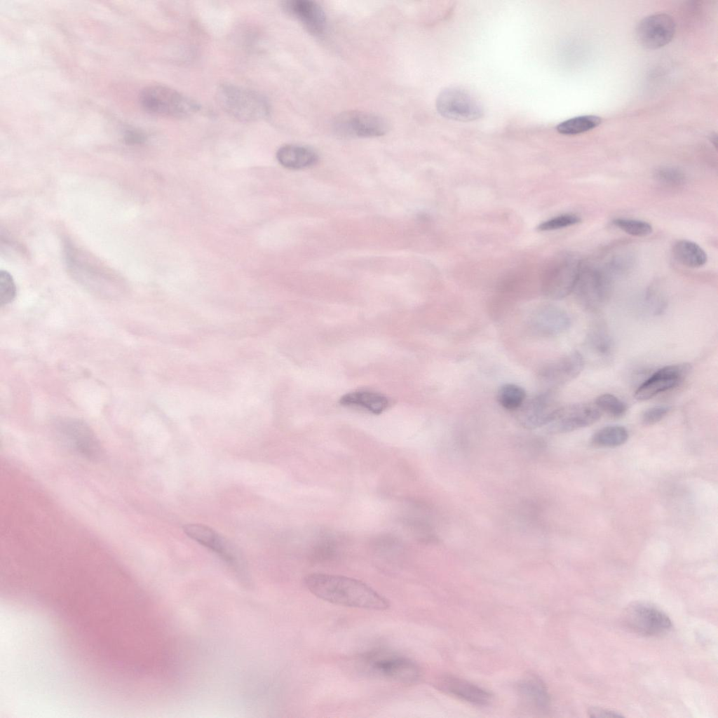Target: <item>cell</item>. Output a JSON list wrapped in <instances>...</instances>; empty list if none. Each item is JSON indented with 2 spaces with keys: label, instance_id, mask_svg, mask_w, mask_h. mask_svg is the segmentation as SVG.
<instances>
[{
  "label": "cell",
  "instance_id": "cell-1",
  "mask_svg": "<svg viewBox=\"0 0 718 718\" xmlns=\"http://www.w3.org/2000/svg\"><path fill=\"white\" fill-rule=\"evenodd\" d=\"M306 588L324 601L344 607L384 611L388 600L363 581L344 576L313 573L304 577Z\"/></svg>",
  "mask_w": 718,
  "mask_h": 718
},
{
  "label": "cell",
  "instance_id": "cell-2",
  "mask_svg": "<svg viewBox=\"0 0 718 718\" xmlns=\"http://www.w3.org/2000/svg\"><path fill=\"white\" fill-rule=\"evenodd\" d=\"M216 98L225 112L241 121H260L268 117L271 111L270 104L263 95L234 84L221 85Z\"/></svg>",
  "mask_w": 718,
  "mask_h": 718
},
{
  "label": "cell",
  "instance_id": "cell-3",
  "mask_svg": "<svg viewBox=\"0 0 718 718\" xmlns=\"http://www.w3.org/2000/svg\"><path fill=\"white\" fill-rule=\"evenodd\" d=\"M581 260L574 253L562 251L553 255L544 266L541 289L550 299H562L573 292Z\"/></svg>",
  "mask_w": 718,
  "mask_h": 718
},
{
  "label": "cell",
  "instance_id": "cell-4",
  "mask_svg": "<svg viewBox=\"0 0 718 718\" xmlns=\"http://www.w3.org/2000/svg\"><path fill=\"white\" fill-rule=\"evenodd\" d=\"M614 275L607 263L596 266L581 262L573 290L579 303L591 311L602 307L609 298Z\"/></svg>",
  "mask_w": 718,
  "mask_h": 718
},
{
  "label": "cell",
  "instance_id": "cell-5",
  "mask_svg": "<svg viewBox=\"0 0 718 718\" xmlns=\"http://www.w3.org/2000/svg\"><path fill=\"white\" fill-rule=\"evenodd\" d=\"M140 102L146 111L168 117H187L200 109L199 104L190 97L162 85L144 88L140 94Z\"/></svg>",
  "mask_w": 718,
  "mask_h": 718
},
{
  "label": "cell",
  "instance_id": "cell-6",
  "mask_svg": "<svg viewBox=\"0 0 718 718\" xmlns=\"http://www.w3.org/2000/svg\"><path fill=\"white\" fill-rule=\"evenodd\" d=\"M335 134L344 138L374 137L384 135L388 129L381 116L361 111H348L337 115L332 122Z\"/></svg>",
  "mask_w": 718,
  "mask_h": 718
},
{
  "label": "cell",
  "instance_id": "cell-7",
  "mask_svg": "<svg viewBox=\"0 0 718 718\" xmlns=\"http://www.w3.org/2000/svg\"><path fill=\"white\" fill-rule=\"evenodd\" d=\"M365 663L371 672L398 683L413 684L421 677L419 665L404 656L381 652L372 653L366 656Z\"/></svg>",
  "mask_w": 718,
  "mask_h": 718
},
{
  "label": "cell",
  "instance_id": "cell-8",
  "mask_svg": "<svg viewBox=\"0 0 718 718\" xmlns=\"http://www.w3.org/2000/svg\"><path fill=\"white\" fill-rule=\"evenodd\" d=\"M623 618L629 629L644 636L661 635L672 627L670 618L663 611L646 602L629 605Z\"/></svg>",
  "mask_w": 718,
  "mask_h": 718
},
{
  "label": "cell",
  "instance_id": "cell-9",
  "mask_svg": "<svg viewBox=\"0 0 718 718\" xmlns=\"http://www.w3.org/2000/svg\"><path fill=\"white\" fill-rule=\"evenodd\" d=\"M66 262L74 277L90 291L102 297H113L118 289L114 280L94 267L71 245H67Z\"/></svg>",
  "mask_w": 718,
  "mask_h": 718
},
{
  "label": "cell",
  "instance_id": "cell-10",
  "mask_svg": "<svg viewBox=\"0 0 718 718\" xmlns=\"http://www.w3.org/2000/svg\"><path fill=\"white\" fill-rule=\"evenodd\" d=\"M436 108L442 116L460 121L477 119L483 111L480 102L471 93L458 87L442 90L436 100Z\"/></svg>",
  "mask_w": 718,
  "mask_h": 718
},
{
  "label": "cell",
  "instance_id": "cell-11",
  "mask_svg": "<svg viewBox=\"0 0 718 718\" xmlns=\"http://www.w3.org/2000/svg\"><path fill=\"white\" fill-rule=\"evenodd\" d=\"M57 429L67 445L81 456L92 461L102 456V449L98 439L83 421L62 419L57 423Z\"/></svg>",
  "mask_w": 718,
  "mask_h": 718
},
{
  "label": "cell",
  "instance_id": "cell-12",
  "mask_svg": "<svg viewBox=\"0 0 718 718\" xmlns=\"http://www.w3.org/2000/svg\"><path fill=\"white\" fill-rule=\"evenodd\" d=\"M584 367L583 355L576 351L547 363L538 370V378L548 390L562 386L577 377Z\"/></svg>",
  "mask_w": 718,
  "mask_h": 718
},
{
  "label": "cell",
  "instance_id": "cell-13",
  "mask_svg": "<svg viewBox=\"0 0 718 718\" xmlns=\"http://www.w3.org/2000/svg\"><path fill=\"white\" fill-rule=\"evenodd\" d=\"M601 416L598 408L586 404L558 407L547 424L552 433H567L587 427Z\"/></svg>",
  "mask_w": 718,
  "mask_h": 718
},
{
  "label": "cell",
  "instance_id": "cell-14",
  "mask_svg": "<svg viewBox=\"0 0 718 718\" xmlns=\"http://www.w3.org/2000/svg\"><path fill=\"white\" fill-rule=\"evenodd\" d=\"M688 363L665 366L644 381L636 389L635 398L640 401L649 400L658 394L678 386L689 374Z\"/></svg>",
  "mask_w": 718,
  "mask_h": 718
},
{
  "label": "cell",
  "instance_id": "cell-15",
  "mask_svg": "<svg viewBox=\"0 0 718 718\" xmlns=\"http://www.w3.org/2000/svg\"><path fill=\"white\" fill-rule=\"evenodd\" d=\"M675 32V24L671 16L659 13L649 15L640 21L636 34L642 46L657 49L669 43Z\"/></svg>",
  "mask_w": 718,
  "mask_h": 718
},
{
  "label": "cell",
  "instance_id": "cell-16",
  "mask_svg": "<svg viewBox=\"0 0 718 718\" xmlns=\"http://www.w3.org/2000/svg\"><path fill=\"white\" fill-rule=\"evenodd\" d=\"M558 407L553 391L548 390L527 399L517 409L519 423L527 428L547 425Z\"/></svg>",
  "mask_w": 718,
  "mask_h": 718
},
{
  "label": "cell",
  "instance_id": "cell-17",
  "mask_svg": "<svg viewBox=\"0 0 718 718\" xmlns=\"http://www.w3.org/2000/svg\"><path fill=\"white\" fill-rule=\"evenodd\" d=\"M571 325L567 313L553 305H543L535 309L528 320L531 332L543 337H553L566 332Z\"/></svg>",
  "mask_w": 718,
  "mask_h": 718
},
{
  "label": "cell",
  "instance_id": "cell-18",
  "mask_svg": "<svg viewBox=\"0 0 718 718\" xmlns=\"http://www.w3.org/2000/svg\"><path fill=\"white\" fill-rule=\"evenodd\" d=\"M283 9L298 19L309 32L322 34L326 27V15L323 8L310 0H288L282 3Z\"/></svg>",
  "mask_w": 718,
  "mask_h": 718
},
{
  "label": "cell",
  "instance_id": "cell-19",
  "mask_svg": "<svg viewBox=\"0 0 718 718\" xmlns=\"http://www.w3.org/2000/svg\"><path fill=\"white\" fill-rule=\"evenodd\" d=\"M437 687L447 693L477 705H486L492 695L485 689L456 677L444 675L438 679Z\"/></svg>",
  "mask_w": 718,
  "mask_h": 718
},
{
  "label": "cell",
  "instance_id": "cell-20",
  "mask_svg": "<svg viewBox=\"0 0 718 718\" xmlns=\"http://www.w3.org/2000/svg\"><path fill=\"white\" fill-rule=\"evenodd\" d=\"M183 531L191 538L210 549L226 562L233 564L236 557L230 543L212 528L200 524H187Z\"/></svg>",
  "mask_w": 718,
  "mask_h": 718
},
{
  "label": "cell",
  "instance_id": "cell-21",
  "mask_svg": "<svg viewBox=\"0 0 718 718\" xmlns=\"http://www.w3.org/2000/svg\"><path fill=\"white\" fill-rule=\"evenodd\" d=\"M276 158L283 167L292 170H300L315 165L318 161V155L311 147L297 144H285L276 152Z\"/></svg>",
  "mask_w": 718,
  "mask_h": 718
},
{
  "label": "cell",
  "instance_id": "cell-22",
  "mask_svg": "<svg viewBox=\"0 0 718 718\" xmlns=\"http://www.w3.org/2000/svg\"><path fill=\"white\" fill-rule=\"evenodd\" d=\"M520 696L528 705L538 711H545L550 705V696L543 682L536 676L524 677L518 684Z\"/></svg>",
  "mask_w": 718,
  "mask_h": 718
},
{
  "label": "cell",
  "instance_id": "cell-23",
  "mask_svg": "<svg viewBox=\"0 0 718 718\" xmlns=\"http://www.w3.org/2000/svg\"><path fill=\"white\" fill-rule=\"evenodd\" d=\"M344 406L360 407L374 414H379L388 406V400L384 395L370 391H358L343 395L339 400Z\"/></svg>",
  "mask_w": 718,
  "mask_h": 718
},
{
  "label": "cell",
  "instance_id": "cell-24",
  "mask_svg": "<svg viewBox=\"0 0 718 718\" xmlns=\"http://www.w3.org/2000/svg\"><path fill=\"white\" fill-rule=\"evenodd\" d=\"M672 253L679 263L690 268L703 266L707 259L704 250L697 243L688 240L677 241L673 245Z\"/></svg>",
  "mask_w": 718,
  "mask_h": 718
},
{
  "label": "cell",
  "instance_id": "cell-25",
  "mask_svg": "<svg viewBox=\"0 0 718 718\" xmlns=\"http://www.w3.org/2000/svg\"><path fill=\"white\" fill-rule=\"evenodd\" d=\"M585 344L591 352L604 357L611 353L613 348L611 337L602 323L591 327L586 335Z\"/></svg>",
  "mask_w": 718,
  "mask_h": 718
},
{
  "label": "cell",
  "instance_id": "cell-26",
  "mask_svg": "<svg viewBox=\"0 0 718 718\" xmlns=\"http://www.w3.org/2000/svg\"><path fill=\"white\" fill-rule=\"evenodd\" d=\"M627 429L618 425L607 426L597 431L592 437V442L601 447H615L623 445L628 439Z\"/></svg>",
  "mask_w": 718,
  "mask_h": 718
},
{
  "label": "cell",
  "instance_id": "cell-27",
  "mask_svg": "<svg viewBox=\"0 0 718 718\" xmlns=\"http://www.w3.org/2000/svg\"><path fill=\"white\" fill-rule=\"evenodd\" d=\"M496 398L502 407L515 411L524 402L527 395L522 387L513 384H505L498 388Z\"/></svg>",
  "mask_w": 718,
  "mask_h": 718
},
{
  "label": "cell",
  "instance_id": "cell-28",
  "mask_svg": "<svg viewBox=\"0 0 718 718\" xmlns=\"http://www.w3.org/2000/svg\"><path fill=\"white\" fill-rule=\"evenodd\" d=\"M600 123L601 118L597 116H581L560 123L557 126L556 130L560 134L572 135L590 130L598 126Z\"/></svg>",
  "mask_w": 718,
  "mask_h": 718
},
{
  "label": "cell",
  "instance_id": "cell-29",
  "mask_svg": "<svg viewBox=\"0 0 718 718\" xmlns=\"http://www.w3.org/2000/svg\"><path fill=\"white\" fill-rule=\"evenodd\" d=\"M613 224L626 233L637 237H643L651 234L652 226L647 222L628 218H616Z\"/></svg>",
  "mask_w": 718,
  "mask_h": 718
},
{
  "label": "cell",
  "instance_id": "cell-30",
  "mask_svg": "<svg viewBox=\"0 0 718 718\" xmlns=\"http://www.w3.org/2000/svg\"><path fill=\"white\" fill-rule=\"evenodd\" d=\"M595 404L599 409L616 418L623 416L628 409L624 402L610 393L599 395L595 400Z\"/></svg>",
  "mask_w": 718,
  "mask_h": 718
},
{
  "label": "cell",
  "instance_id": "cell-31",
  "mask_svg": "<svg viewBox=\"0 0 718 718\" xmlns=\"http://www.w3.org/2000/svg\"><path fill=\"white\" fill-rule=\"evenodd\" d=\"M654 177L660 183L670 187H680L686 182L683 171L672 166L658 168L655 171Z\"/></svg>",
  "mask_w": 718,
  "mask_h": 718
},
{
  "label": "cell",
  "instance_id": "cell-32",
  "mask_svg": "<svg viewBox=\"0 0 718 718\" xmlns=\"http://www.w3.org/2000/svg\"><path fill=\"white\" fill-rule=\"evenodd\" d=\"M581 221V217L576 214H562L539 224L537 226V230L540 231L557 230L575 225L578 224Z\"/></svg>",
  "mask_w": 718,
  "mask_h": 718
},
{
  "label": "cell",
  "instance_id": "cell-33",
  "mask_svg": "<svg viewBox=\"0 0 718 718\" xmlns=\"http://www.w3.org/2000/svg\"><path fill=\"white\" fill-rule=\"evenodd\" d=\"M16 288L11 274L6 271H0V304L6 305L13 302L15 297Z\"/></svg>",
  "mask_w": 718,
  "mask_h": 718
},
{
  "label": "cell",
  "instance_id": "cell-34",
  "mask_svg": "<svg viewBox=\"0 0 718 718\" xmlns=\"http://www.w3.org/2000/svg\"><path fill=\"white\" fill-rule=\"evenodd\" d=\"M668 405H658L645 410L641 416V421L645 426L653 425L661 421L670 411Z\"/></svg>",
  "mask_w": 718,
  "mask_h": 718
},
{
  "label": "cell",
  "instance_id": "cell-35",
  "mask_svg": "<svg viewBox=\"0 0 718 718\" xmlns=\"http://www.w3.org/2000/svg\"><path fill=\"white\" fill-rule=\"evenodd\" d=\"M588 716L590 717L607 718L621 717L623 715L613 710H605L597 707H590L588 710Z\"/></svg>",
  "mask_w": 718,
  "mask_h": 718
},
{
  "label": "cell",
  "instance_id": "cell-36",
  "mask_svg": "<svg viewBox=\"0 0 718 718\" xmlns=\"http://www.w3.org/2000/svg\"><path fill=\"white\" fill-rule=\"evenodd\" d=\"M125 140L127 143L132 144H141L145 140V136L137 130H129L125 135Z\"/></svg>",
  "mask_w": 718,
  "mask_h": 718
}]
</instances>
